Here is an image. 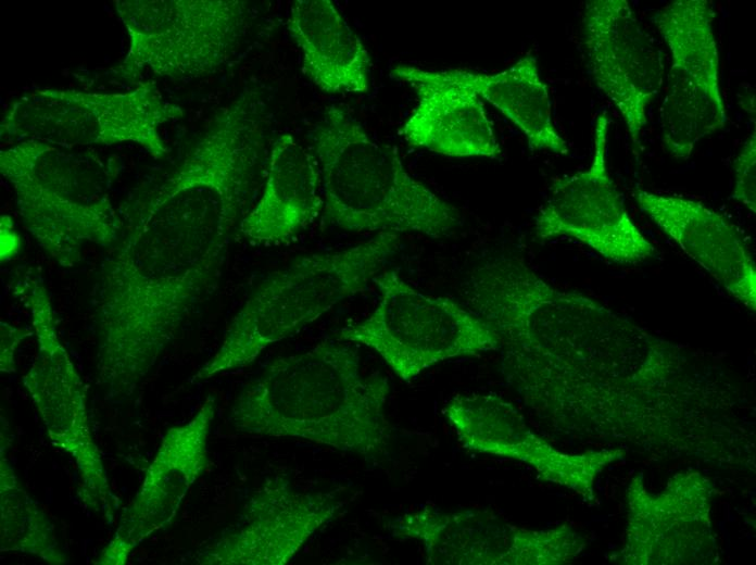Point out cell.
Here are the masks:
<instances>
[{"label": "cell", "instance_id": "cell-1", "mask_svg": "<svg viewBox=\"0 0 756 565\" xmlns=\"http://www.w3.org/2000/svg\"><path fill=\"white\" fill-rule=\"evenodd\" d=\"M389 379L362 374L356 348L333 341L273 360L235 400L229 420L242 434L298 438L377 460L388 453Z\"/></svg>", "mask_w": 756, "mask_h": 565}, {"label": "cell", "instance_id": "cell-2", "mask_svg": "<svg viewBox=\"0 0 756 565\" xmlns=\"http://www.w3.org/2000/svg\"><path fill=\"white\" fill-rule=\"evenodd\" d=\"M310 139L327 224L349 231L416 233L433 239L449 237L459 226V211L415 179L398 153L374 140L344 106H327Z\"/></svg>", "mask_w": 756, "mask_h": 565}, {"label": "cell", "instance_id": "cell-3", "mask_svg": "<svg viewBox=\"0 0 756 565\" xmlns=\"http://www.w3.org/2000/svg\"><path fill=\"white\" fill-rule=\"evenodd\" d=\"M399 244L400 235L378 233L353 247L306 255L278 271L248 298L217 351L190 381H204L252 364L267 348L363 291Z\"/></svg>", "mask_w": 756, "mask_h": 565}, {"label": "cell", "instance_id": "cell-4", "mask_svg": "<svg viewBox=\"0 0 756 565\" xmlns=\"http://www.w3.org/2000/svg\"><path fill=\"white\" fill-rule=\"evenodd\" d=\"M25 228L52 260L74 266L89 244L112 248L123 219L110 190L116 170L91 152L25 140L0 153Z\"/></svg>", "mask_w": 756, "mask_h": 565}, {"label": "cell", "instance_id": "cell-5", "mask_svg": "<svg viewBox=\"0 0 756 565\" xmlns=\"http://www.w3.org/2000/svg\"><path fill=\"white\" fill-rule=\"evenodd\" d=\"M13 294L28 309L36 337L34 361L22 378L51 442L74 462L77 495L92 513L112 524L119 500L111 489L90 427L87 387L63 346L41 275L27 268L14 280Z\"/></svg>", "mask_w": 756, "mask_h": 565}, {"label": "cell", "instance_id": "cell-6", "mask_svg": "<svg viewBox=\"0 0 756 565\" xmlns=\"http://www.w3.org/2000/svg\"><path fill=\"white\" fill-rule=\"evenodd\" d=\"M115 9L129 37L118 67L127 79L146 67L173 79L211 75L238 53L255 16L242 0H122Z\"/></svg>", "mask_w": 756, "mask_h": 565}, {"label": "cell", "instance_id": "cell-7", "mask_svg": "<svg viewBox=\"0 0 756 565\" xmlns=\"http://www.w3.org/2000/svg\"><path fill=\"white\" fill-rule=\"evenodd\" d=\"M380 293L374 311L339 331V339L375 351L402 380L457 357L497 351L492 328L466 305L425 294L395 271L373 280Z\"/></svg>", "mask_w": 756, "mask_h": 565}, {"label": "cell", "instance_id": "cell-8", "mask_svg": "<svg viewBox=\"0 0 756 565\" xmlns=\"http://www.w3.org/2000/svg\"><path fill=\"white\" fill-rule=\"evenodd\" d=\"M182 114L180 106L162 99L152 81L118 93L37 89L10 104L1 135L64 149L136 142L159 160L169 152L159 127Z\"/></svg>", "mask_w": 756, "mask_h": 565}, {"label": "cell", "instance_id": "cell-9", "mask_svg": "<svg viewBox=\"0 0 756 565\" xmlns=\"http://www.w3.org/2000/svg\"><path fill=\"white\" fill-rule=\"evenodd\" d=\"M715 18L708 0H676L655 16L671 55L659 111L660 130L676 159L686 160L698 141L722 129L728 121L719 84Z\"/></svg>", "mask_w": 756, "mask_h": 565}, {"label": "cell", "instance_id": "cell-10", "mask_svg": "<svg viewBox=\"0 0 756 565\" xmlns=\"http://www.w3.org/2000/svg\"><path fill=\"white\" fill-rule=\"evenodd\" d=\"M385 528L392 538L417 541L429 565L564 564L582 549L566 526L526 530L484 508L423 505L389 519Z\"/></svg>", "mask_w": 756, "mask_h": 565}, {"label": "cell", "instance_id": "cell-11", "mask_svg": "<svg viewBox=\"0 0 756 565\" xmlns=\"http://www.w3.org/2000/svg\"><path fill=\"white\" fill-rule=\"evenodd\" d=\"M608 116L596 118L590 166L558 179L536 217L541 240L572 238L606 260L637 265L657 254L656 247L634 224L607 168Z\"/></svg>", "mask_w": 756, "mask_h": 565}, {"label": "cell", "instance_id": "cell-12", "mask_svg": "<svg viewBox=\"0 0 756 565\" xmlns=\"http://www.w3.org/2000/svg\"><path fill=\"white\" fill-rule=\"evenodd\" d=\"M345 505L339 489L302 491L282 475L250 495L238 524L193 557L200 565H285Z\"/></svg>", "mask_w": 756, "mask_h": 565}, {"label": "cell", "instance_id": "cell-13", "mask_svg": "<svg viewBox=\"0 0 756 565\" xmlns=\"http://www.w3.org/2000/svg\"><path fill=\"white\" fill-rule=\"evenodd\" d=\"M582 22L591 75L639 151L646 110L664 83L663 53L627 0L587 1Z\"/></svg>", "mask_w": 756, "mask_h": 565}, {"label": "cell", "instance_id": "cell-14", "mask_svg": "<svg viewBox=\"0 0 756 565\" xmlns=\"http://www.w3.org/2000/svg\"><path fill=\"white\" fill-rule=\"evenodd\" d=\"M216 412L209 395L187 423L164 434L143 480L94 564L124 565L131 552L168 526L196 480L209 466L207 439Z\"/></svg>", "mask_w": 756, "mask_h": 565}, {"label": "cell", "instance_id": "cell-15", "mask_svg": "<svg viewBox=\"0 0 756 565\" xmlns=\"http://www.w3.org/2000/svg\"><path fill=\"white\" fill-rule=\"evenodd\" d=\"M443 414L462 444L470 451L527 463L549 481L580 493L589 490L594 457L566 454L538 437L519 411L495 392L452 397Z\"/></svg>", "mask_w": 756, "mask_h": 565}, {"label": "cell", "instance_id": "cell-16", "mask_svg": "<svg viewBox=\"0 0 756 565\" xmlns=\"http://www.w3.org/2000/svg\"><path fill=\"white\" fill-rule=\"evenodd\" d=\"M641 211L729 294L756 309V267L743 231L698 200L637 188Z\"/></svg>", "mask_w": 756, "mask_h": 565}, {"label": "cell", "instance_id": "cell-17", "mask_svg": "<svg viewBox=\"0 0 756 565\" xmlns=\"http://www.w3.org/2000/svg\"><path fill=\"white\" fill-rule=\"evenodd\" d=\"M390 75L408 84L417 104L401 134L415 148L449 156L497 158L501 148L481 97L442 71L395 66Z\"/></svg>", "mask_w": 756, "mask_h": 565}, {"label": "cell", "instance_id": "cell-18", "mask_svg": "<svg viewBox=\"0 0 756 565\" xmlns=\"http://www.w3.org/2000/svg\"><path fill=\"white\" fill-rule=\"evenodd\" d=\"M323 209L318 166L294 137L282 134L272 143L262 196L239 230L254 243L281 244L306 229Z\"/></svg>", "mask_w": 756, "mask_h": 565}, {"label": "cell", "instance_id": "cell-19", "mask_svg": "<svg viewBox=\"0 0 756 565\" xmlns=\"http://www.w3.org/2000/svg\"><path fill=\"white\" fill-rule=\"evenodd\" d=\"M287 29L301 51L304 74L318 89L327 93L368 91V51L332 1H294Z\"/></svg>", "mask_w": 756, "mask_h": 565}, {"label": "cell", "instance_id": "cell-20", "mask_svg": "<svg viewBox=\"0 0 756 565\" xmlns=\"http://www.w3.org/2000/svg\"><path fill=\"white\" fill-rule=\"evenodd\" d=\"M442 73L470 87L501 111L522 131L531 151L569 153L567 141L553 122L549 88L534 55L526 54L508 68L491 75L466 70Z\"/></svg>", "mask_w": 756, "mask_h": 565}, {"label": "cell", "instance_id": "cell-21", "mask_svg": "<svg viewBox=\"0 0 756 565\" xmlns=\"http://www.w3.org/2000/svg\"><path fill=\"white\" fill-rule=\"evenodd\" d=\"M0 551L36 556L51 565L70 563L46 512L21 484L4 455L0 457Z\"/></svg>", "mask_w": 756, "mask_h": 565}, {"label": "cell", "instance_id": "cell-22", "mask_svg": "<svg viewBox=\"0 0 756 565\" xmlns=\"http://www.w3.org/2000/svg\"><path fill=\"white\" fill-rule=\"evenodd\" d=\"M732 198L756 212V136L755 130L744 142L734 161Z\"/></svg>", "mask_w": 756, "mask_h": 565}, {"label": "cell", "instance_id": "cell-23", "mask_svg": "<svg viewBox=\"0 0 756 565\" xmlns=\"http://www.w3.org/2000/svg\"><path fill=\"white\" fill-rule=\"evenodd\" d=\"M0 371L5 374L15 372V354L18 346L29 335L26 328L15 327L7 322H0Z\"/></svg>", "mask_w": 756, "mask_h": 565}, {"label": "cell", "instance_id": "cell-24", "mask_svg": "<svg viewBox=\"0 0 756 565\" xmlns=\"http://www.w3.org/2000/svg\"><path fill=\"white\" fill-rule=\"evenodd\" d=\"M20 248L18 236L13 229L9 216H1V262H7L16 254Z\"/></svg>", "mask_w": 756, "mask_h": 565}]
</instances>
